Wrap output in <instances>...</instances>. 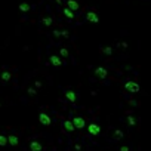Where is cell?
I'll return each mask as SVG.
<instances>
[{"label":"cell","mask_w":151,"mask_h":151,"mask_svg":"<svg viewBox=\"0 0 151 151\" xmlns=\"http://www.w3.org/2000/svg\"><path fill=\"white\" fill-rule=\"evenodd\" d=\"M123 87H124L128 92H130V93H138V92L141 91V86L138 84L136 82H133V80H128V82L124 83Z\"/></svg>","instance_id":"obj_1"},{"label":"cell","mask_w":151,"mask_h":151,"mask_svg":"<svg viewBox=\"0 0 151 151\" xmlns=\"http://www.w3.org/2000/svg\"><path fill=\"white\" fill-rule=\"evenodd\" d=\"M93 76L96 79H99V80H105L107 76H108V71H107L105 67H96L93 70Z\"/></svg>","instance_id":"obj_2"},{"label":"cell","mask_w":151,"mask_h":151,"mask_svg":"<svg viewBox=\"0 0 151 151\" xmlns=\"http://www.w3.org/2000/svg\"><path fill=\"white\" fill-rule=\"evenodd\" d=\"M87 132H89V135L98 136L101 133V126L98 123H89L87 124Z\"/></svg>","instance_id":"obj_3"},{"label":"cell","mask_w":151,"mask_h":151,"mask_svg":"<svg viewBox=\"0 0 151 151\" xmlns=\"http://www.w3.org/2000/svg\"><path fill=\"white\" fill-rule=\"evenodd\" d=\"M39 121L43 126H50V124H52V119H50V116L47 114V113H45V111H42L39 114Z\"/></svg>","instance_id":"obj_4"},{"label":"cell","mask_w":151,"mask_h":151,"mask_svg":"<svg viewBox=\"0 0 151 151\" xmlns=\"http://www.w3.org/2000/svg\"><path fill=\"white\" fill-rule=\"evenodd\" d=\"M71 121H73V124H74V128H76V129H83L84 126H86L84 119H83V117H80V116H74Z\"/></svg>","instance_id":"obj_5"},{"label":"cell","mask_w":151,"mask_h":151,"mask_svg":"<svg viewBox=\"0 0 151 151\" xmlns=\"http://www.w3.org/2000/svg\"><path fill=\"white\" fill-rule=\"evenodd\" d=\"M86 19L89 21V22H92V24H98L99 22V16H98L96 12H93V10H87L86 12Z\"/></svg>","instance_id":"obj_6"},{"label":"cell","mask_w":151,"mask_h":151,"mask_svg":"<svg viewBox=\"0 0 151 151\" xmlns=\"http://www.w3.org/2000/svg\"><path fill=\"white\" fill-rule=\"evenodd\" d=\"M49 62H50V65H54V67H61L62 65V61H61V58L58 55H50Z\"/></svg>","instance_id":"obj_7"},{"label":"cell","mask_w":151,"mask_h":151,"mask_svg":"<svg viewBox=\"0 0 151 151\" xmlns=\"http://www.w3.org/2000/svg\"><path fill=\"white\" fill-rule=\"evenodd\" d=\"M8 144H10V147H18L19 138L16 135H8Z\"/></svg>","instance_id":"obj_8"},{"label":"cell","mask_w":151,"mask_h":151,"mask_svg":"<svg viewBox=\"0 0 151 151\" xmlns=\"http://www.w3.org/2000/svg\"><path fill=\"white\" fill-rule=\"evenodd\" d=\"M64 96H65L67 101H70V102H76V101H77V93L74 91H67Z\"/></svg>","instance_id":"obj_9"},{"label":"cell","mask_w":151,"mask_h":151,"mask_svg":"<svg viewBox=\"0 0 151 151\" xmlns=\"http://www.w3.org/2000/svg\"><path fill=\"white\" fill-rule=\"evenodd\" d=\"M67 5H68L67 8H68L70 10H73V12H76V10H79V9H80V5H79L77 0H68Z\"/></svg>","instance_id":"obj_10"},{"label":"cell","mask_w":151,"mask_h":151,"mask_svg":"<svg viewBox=\"0 0 151 151\" xmlns=\"http://www.w3.org/2000/svg\"><path fill=\"white\" fill-rule=\"evenodd\" d=\"M62 128H64V130H67V132H73L76 129L71 120H64V121H62Z\"/></svg>","instance_id":"obj_11"},{"label":"cell","mask_w":151,"mask_h":151,"mask_svg":"<svg viewBox=\"0 0 151 151\" xmlns=\"http://www.w3.org/2000/svg\"><path fill=\"white\" fill-rule=\"evenodd\" d=\"M28 147H30L31 151H42V150H43V145H42L39 141H31Z\"/></svg>","instance_id":"obj_12"},{"label":"cell","mask_w":151,"mask_h":151,"mask_svg":"<svg viewBox=\"0 0 151 151\" xmlns=\"http://www.w3.org/2000/svg\"><path fill=\"white\" fill-rule=\"evenodd\" d=\"M18 9H19L21 12H24V14H25V12H30L31 6H30L27 2H22V3H19V5H18Z\"/></svg>","instance_id":"obj_13"},{"label":"cell","mask_w":151,"mask_h":151,"mask_svg":"<svg viewBox=\"0 0 151 151\" xmlns=\"http://www.w3.org/2000/svg\"><path fill=\"white\" fill-rule=\"evenodd\" d=\"M0 79H2L3 82H10L12 74H10L9 71H2V73H0Z\"/></svg>","instance_id":"obj_14"},{"label":"cell","mask_w":151,"mask_h":151,"mask_svg":"<svg viewBox=\"0 0 151 151\" xmlns=\"http://www.w3.org/2000/svg\"><path fill=\"white\" fill-rule=\"evenodd\" d=\"M42 24L46 25V27H50V25L54 24V18L52 16H43L42 18Z\"/></svg>","instance_id":"obj_15"},{"label":"cell","mask_w":151,"mask_h":151,"mask_svg":"<svg viewBox=\"0 0 151 151\" xmlns=\"http://www.w3.org/2000/svg\"><path fill=\"white\" fill-rule=\"evenodd\" d=\"M58 56H62V58H68L70 56V52H68V49L67 47H61L58 50Z\"/></svg>","instance_id":"obj_16"},{"label":"cell","mask_w":151,"mask_h":151,"mask_svg":"<svg viewBox=\"0 0 151 151\" xmlns=\"http://www.w3.org/2000/svg\"><path fill=\"white\" fill-rule=\"evenodd\" d=\"M62 14H64L65 15V18H68V19H74L76 16H74V12L73 10H70L68 8H65L64 10H62Z\"/></svg>","instance_id":"obj_17"},{"label":"cell","mask_w":151,"mask_h":151,"mask_svg":"<svg viewBox=\"0 0 151 151\" xmlns=\"http://www.w3.org/2000/svg\"><path fill=\"white\" fill-rule=\"evenodd\" d=\"M101 52H102L104 55H107V56H110V55H113V47L111 46H104L102 49H101Z\"/></svg>","instance_id":"obj_18"},{"label":"cell","mask_w":151,"mask_h":151,"mask_svg":"<svg viewBox=\"0 0 151 151\" xmlns=\"http://www.w3.org/2000/svg\"><path fill=\"white\" fill-rule=\"evenodd\" d=\"M8 145V136L0 133V147H6Z\"/></svg>","instance_id":"obj_19"},{"label":"cell","mask_w":151,"mask_h":151,"mask_svg":"<svg viewBox=\"0 0 151 151\" xmlns=\"http://www.w3.org/2000/svg\"><path fill=\"white\" fill-rule=\"evenodd\" d=\"M126 121H128V124H129V126H136V119H135L132 114H129V116H128Z\"/></svg>","instance_id":"obj_20"},{"label":"cell","mask_w":151,"mask_h":151,"mask_svg":"<svg viewBox=\"0 0 151 151\" xmlns=\"http://www.w3.org/2000/svg\"><path fill=\"white\" fill-rule=\"evenodd\" d=\"M123 138V132L120 129H116L114 130V139H121Z\"/></svg>","instance_id":"obj_21"},{"label":"cell","mask_w":151,"mask_h":151,"mask_svg":"<svg viewBox=\"0 0 151 151\" xmlns=\"http://www.w3.org/2000/svg\"><path fill=\"white\" fill-rule=\"evenodd\" d=\"M36 92H37V91L34 89V87H28V89H27V93H28V95H36Z\"/></svg>","instance_id":"obj_22"},{"label":"cell","mask_w":151,"mask_h":151,"mask_svg":"<svg viewBox=\"0 0 151 151\" xmlns=\"http://www.w3.org/2000/svg\"><path fill=\"white\" fill-rule=\"evenodd\" d=\"M54 36H55V37H61V36H62V33H61L59 30H54Z\"/></svg>","instance_id":"obj_23"},{"label":"cell","mask_w":151,"mask_h":151,"mask_svg":"<svg viewBox=\"0 0 151 151\" xmlns=\"http://www.w3.org/2000/svg\"><path fill=\"white\" fill-rule=\"evenodd\" d=\"M129 105H132V107H136V105H138V102H136L135 99H130V101H129Z\"/></svg>","instance_id":"obj_24"},{"label":"cell","mask_w":151,"mask_h":151,"mask_svg":"<svg viewBox=\"0 0 151 151\" xmlns=\"http://www.w3.org/2000/svg\"><path fill=\"white\" fill-rule=\"evenodd\" d=\"M74 150H76V151H82V145H80V144H76V145H74Z\"/></svg>","instance_id":"obj_25"},{"label":"cell","mask_w":151,"mask_h":151,"mask_svg":"<svg viewBox=\"0 0 151 151\" xmlns=\"http://www.w3.org/2000/svg\"><path fill=\"white\" fill-rule=\"evenodd\" d=\"M61 33H62V37H68V36H70V34H68V31H67V30H62V31H61Z\"/></svg>","instance_id":"obj_26"},{"label":"cell","mask_w":151,"mask_h":151,"mask_svg":"<svg viewBox=\"0 0 151 151\" xmlns=\"http://www.w3.org/2000/svg\"><path fill=\"white\" fill-rule=\"evenodd\" d=\"M120 151H129V147L123 145V147H120Z\"/></svg>","instance_id":"obj_27"},{"label":"cell","mask_w":151,"mask_h":151,"mask_svg":"<svg viewBox=\"0 0 151 151\" xmlns=\"http://www.w3.org/2000/svg\"><path fill=\"white\" fill-rule=\"evenodd\" d=\"M34 86H36V87H40V86H42V82H39V80H37V82L34 83Z\"/></svg>","instance_id":"obj_28"},{"label":"cell","mask_w":151,"mask_h":151,"mask_svg":"<svg viewBox=\"0 0 151 151\" xmlns=\"http://www.w3.org/2000/svg\"><path fill=\"white\" fill-rule=\"evenodd\" d=\"M120 46H121V47H128V43L123 42V43H120Z\"/></svg>","instance_id":"obj_29"},{"label":"cell","mask_w":151,"mask_h":151,"mask_svg":"<svg viewBox=\"0 0 151 151\" xmlns=\"http://www.w3.org/2000/svg\"><path fill=\"white\" fill-rule=\"evenodd\" d=\"M55 2H56V5H61V3H62V0H55Z\"/></svg>","instance_id":"obj_30"}]
</instances>
